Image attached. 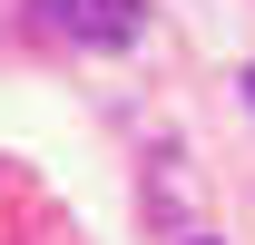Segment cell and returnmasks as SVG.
<instances>
[{
    "label": "cell",
    "instance_id": "obj_3",
    "mask_svg": "<svg viewBox=\"0 0 255 245\" xmlns=\"http://www.w3.org/2000/svg\"><path fill=\"white\" fill-rule=\"evenodd\" d=\"M187 245H216V236H187Z\"/></svg>",
    "mask_w": 255,
    "mask_h": 245
},
{
    "label": "cell",
    "instance_id": "obj_1",
    "mask_svg": "<svg viewBox=\"0 0 255 245\" xmlns=\"http://www.w3.org/2000/svg\"><path fill=\"white\" fill-rule=\"evenodd\" d=\"M49 30H69V39H98V49H128V39L147 30V0H30Z\"/></svg>",
    "mask_w": 255,
    "mask_h": 245
},
{
    "label": "cell",
    "instance_id": "obj_2",
    "mask_svg": "<svg viewBox=\"0 0 255 245\" xmlns=\"http://www.w3.org/2000/svg\"><path fill=\"white\" fill-rule=\"evenodd\" d=\"M246 108H255V69H246Z\"/></svg>",
    "mask_w": 255,
    "mask_h": 245
}]
</instances>
